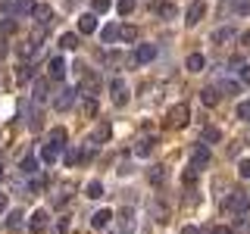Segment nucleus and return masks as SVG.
<instances>
[{
  "mask_svg": "<svg viewBox=\"0 0 250 234\" xmlns=\"http://www.w3.org/2000/svg\"><path fill=\"white\" fill-rule=\"evenodd\" d=\"M35 50H38V41H35V38H28V41H22V44H19V57H22V59L35 57Z\"/></svg>",
  "mask_w": 250,
  "mask_h": 234,
  "instance_id": "obj_25",
  "label": "nucleus"
},
{
  "mask_svg": "<svg viewBox=\"0 0 250 234\" xmlns=\"http://www.w3.org/2000/svg\"><path fill=\"white\" fill-rule=\"evenodd\" d=\"M234 38H238V31H234L231 25H229V28L213 31V44H229V41H234Z\"/></svg>",
  "mask_w": 250,
  "mask_h": 234,
  "instance_id": "obj_19",
  "label": "nucleus"
},
{
  "mask_svg": "<svg viewBox=\"0 0 250 234\" xmlns=\"http://www.w3.org/2000/svg\"><path fill=\"white\" fill-rule=\"evenodd\" d=\"M150 59H156V47L153 44H141L138 50L128 57V62H135V66H141V62H150Z\"/></svg>",
  "mask_w": 250,
  "mask_h": 234,
  "instance_id": "obj_8",
  "label": "nucleus"
},
{
  "mask_svg": "<svg viewBox=\"0 0 250 234\" xmlns=\"http://www.w3.org/2000/svg\"><path fill=\"white\" fill-rule=\"evenodd\" d=\"M109 135H113V125H109V122H100L97 128H94V135L88 137V144L91 147H100V144H106V140H109Z\"/></svg>",
  "mask_w": 250,
  "mask_h": 234,
  "instance_id": "obj_9",
  "label": "nucleus"
},
{
  "mask_svg": "<svg viewBox=\"0 0 250 234\" xmlns=\"http://www.w3.org/2000/svg\"><path fill=\"white\" fill-rule=\"evenodd\" d=\"M238 172H241V178H250V159H241L238 162Z\"/></svg>",
  "mask_w": 250,
  "mask_h": 234,
  "instance_id": "obj_44",
  "label": "nucleus"
},
{
  "mask_svg": "<svg viewBox=\"0 0 250 234\" xmlns=\"http://www.w3.org/2000/svg\"><path fill=\"white\" fill-rule=\"evenodd\" d=\"M109 97H113L116 106H125V103H128V84H125L122 78H113V84H109Z\"/></svg>",
  "mask_w": 250,
  "mask_h": 234,
  "instance_id": "obj_7",
  "label": "nucleus"
},
{
  "mask_svg": "<svg viewBox=\"0 0 250 234\" xmlns=\"http://www.w3.org/2000/svg\"><path fill=\"white\" fill-rule=\"evenodd\" d=\"M185 66H188V72H203V66H207V59H203V53H188Z\"/></svg>",
  "mask_w": 250,
  "mask_h": 234,
  "instance_id": "obj_18",
  "label": "nucleus"
},
{
  "mask_svg": "<svg viewBox=\"0 0 250 234\" xmlns=\"http://www.w3.org/2000/svg\"><path fill=\"white\" fill-rule=\"evenodd\" d=\"M97 91H100V75L97 72H84L82 75V94L84 97H94Z\"/></svg>",
  "mask_w": 250,
  "mask_h": 234,
  "instance_id": "obj_10",
  "label": "nucleus"
},
{
  "mask_svg": "<svg viewBox=\"0 0 250 234\" xmlns=\"http://www.w3.org/2000/svg\"><path fill=\"white\" fill-rule=\"evenodd\" d=\"M16 28H19V22H16V19H0V35H3V38L16 35Z\"/></svg>",
  "mask_w": 250,
  "mask_h": 234,
  "instance_id": "obj_31",
  "label": "nucleus"
},
{
  "mask_svg": "<svg viewBox=\"0 0 250 234\" xmlns=\"http://www.w3.org/2000/svg\"><path fill=\"white\" fill-rule=\"evenodd\" d=\"M66 137H69L66 128H53V131H50V144H57V147H66V144H62Z\"/></svg>",
  "mask_w": 250,
  "mask_h": 234,
  "instance_id": "obj_38",
  "label": "nucleus"
},
{
  "mask_svg": "<svg viewBox=\"0 0 250 234\" xmlns=\"http://www.w3.org/2000/svg\"><path fill=\"white\" fill-rule=\"evenodd\" d=\"M241 44H244V47H250V31H244V35H241Z\"/></svg>",
  "mask_w": 250,
  "mask_h": 234,
  "instance_id": "obj_50",
  "label": "nucleus"
},
{
  "mask_svg": "<svg viewBox=\"0 0 250 234\" xmlns=\"http://www.w3.org/2000/svg\"><path fill=\"white\" fill-rule=\"evenodd\" d=\"M213 88H216L219 94H238V91H241V84H238V81H231V78H219Z\"/></svg>",
  "mask_w": 250,
  "mask_h": 234,
  "instance_id": "obj_20",
  "label": "nucleus"
},
{
  "mask_svg": "<svg viewBox=\"0 0 250 234\" xmlns=\"http://www.w3.org/2000/svg\"><path fill=\"white\" fill-rule=\"evenodd\" d=\"M203 16H207V3H203V0H194V3L185 10V25L188 28L197 25V22H203Z\"/></svg>",
  "mask_w": 250,
  "mask_h": 234,
  "instance_id": "obj_6",
  "label": "nucleus"
},
{
  "mask_svg": "<svg viewBox=\"0 0 250 234\" xmlns=\"http://www.w3.org/2000/svg\"><path fill=\"white\" fill-rule=\"evenodd\" d=\"M113 41H119V25H106L104 28V44H113Z\"/></svg>",
  "mask_w": 250,
  "mask_h": 234,
  "instance_id": "obj_37",
  "label": "nucleus"
},
{
  "mask_svg": "<svg viewBox=\"0 0 250 234\" xmlns=\"http://www.w3.org/2000/svg\"><path fill=\"white\" fill-rule=\"evenodd\" d=\"M75 97H78L75 88H62V91H57V97H53V109H57V113H66V109H72V106H75Z\"/></svg>",
  "mask_w": 250,
  "mask_h": 234,
  "instance_id": "obj_4",
  "label": "nucleus"
},
{
  "mask_svg": "<svg viewBox=\"0 0 250 234\" xmlns=\"http://www.w3.org/2000/svg\"><path fill=\"white\" fill-rule=\"evenodd\" d=\"M84 116H97V100L88 97V103H84Z\"/></svg>",
  "mask_w": 250,
  "mask_h": 234,
  "instance_id": "obj_42",
  "label": "nucleus"
},
{
  "mask_svg": "<svg viewBox=\"0 0 250 234\" xmlns=\"http://www.w3.org/2000/svg\"><path fill=\"white\" fill-rule=\"evenodd\" d=\"M109 218H113V213H109V209H97V213H94L91 218H88V222H91V228H106V225H109Z\"/></svg>",
  "mask_w": 250,
  "mask_h": 234,
  "instance_id": "obj_16",
  "label": "nucleus"
},
{
  "mask_svg": "<svg viewBox=\"0 0 250 234\" xmlns=\"http://www.w3.org/2000/svg\"><path fill=\"white\" fill-rule=\"evenodd\" d=\"M31 75H35V69H31L28 62H25V66H19V72H16V81L25 84V81H31Z\"/></svg>",
  "mask_w": 250,
  "mask_h": 234,
  "instance_id": "obj_35",
  "label": "nucleus"
},
{
  "mask_svg": "<svg viewBox=\"0 0 250 234\" xmlns=\"http://www.w3.org/2000/svg\"><path fill=\"white\" fill-rule=\"evenodd\" d=\"M119 41H125V44L138 41V28H135V25H122V28H119Z\"/></svg>",
  "mask_w": 250,
  "mask_h": 234,
  "instance_id": "obj_27",
  "label": "nucleus"
},
{
  "mask_svg": "<svg viewBox=\"0 0 250 234\" xmlns=\"http://www.w3.org/2000/svg\"><path fill=\"white\" fill-rule=\"evenodd\" d=\"M135 6H138V0H119L116 10H119V16H131V13H135Z\"/></svg>",
  "mask_w": 250,
  "mask_h": 234,
  "instance_id": "obj_34",
  "label": "nucleus"
},
{
  "mask_svg": "<svg viewBox=\"0 0 250 234\" xmlns=\"http://www.w3.org/2000/svg\"><path fill=\"white\" fill-rule=\"evenodd\" d=\"M225 209L234 215H247V209H250V197L244 191H231L229 197H225Z\"/></svg>",
  "mask_w": 250,
  "mask_h": 234,
  "instance_id": "obj_2",
  "label": "nucleus"
},
{
  "mask_svg": "<svg viewBox=\"0 0 250 234\" xmlns=\"http://www.w3.org/2000/svg\"><path fill=\"white\" fill-rule=\"evenodd\" d=\"M209 159H213V156H209V147H207V144H197V147L191 150V166H188V169L203 172V169L209 166Z\"/></svg>",
  "mask_w": 250,
  "mask_h": 234,
  "instance_id": "obj_3",
  "label": "nucleus"
},
{
  "mask_svg": "<svg viewBox=\"0 0 250 234\" xmlns=\"http://www.w3.org/2000/svg\"><path fill=\"white\" fill-rule=\"evenodd\" d=\"M219 97H222V94H219L216 88H203V91H200L203 106H216V103H219Z\"/></svg>",
  "mask_w": 250,
  "mask_h": 234,
  "instance_id": "obj_24",
  "label": "nucleus"
},
{
  "mask_svg": "<svg viewBox=\"0 0 250 234\" xmlns=\"http://www.w3.org/2000/svg\"><path fill=\"white\" fill-rule=\"evenodd\" d=\"M213 234H234V231H231V228H225V225H216Z\"/></svg>",
  "mask_w": 250,
  "mask_h": 234,
  "instance_id": "obj_48",
  "label": "nucleus"
},
{
  "mask_svg": "<svg viewBox=\"0 0 250 234\" xmlns=\"http://www.w3.org/2000/svg\"><path fill=\"white\" fill-rule=\"evenodd\" d=\"M60 47H62V50H75V47H78V38L75 35H62L60 38Z\"/></svg>",
  "mask_w": 250,
  "mask_h": 234,
  "instance_id": "obj_39",
  "label": "nucleus"
},
{
  "mask_svg": "<svg viewBox=\"0 0 250 234\" xmlns=\"http://www.w3.org/2000/svg\"><path fill=\"white\" fill-rule=\"evenodd\" d=\"M113 0H94V13H106Z\"/></svg>",
  "mask_w": 250,
  "mask_h": 234,
  "instance_id": "obj_43",
  "label": "nucleus"
},
{
  "mask_svg": "<svg viewBox=\"0 0 250 234\" xmlns=\"http://www.w3.org/2000/svg\"><path fill=\"white\" fill-rule=\"evenodd\" d=\"M0 178H3V166H0Z\"/></svg>",
  "mask_w": 250,
  "mask_h": 234,
  "instance_id": "obj_52",
  "label": "nucleus"
},
{
  "mask_svg": "<svg viewBox=\"0 0 250 234\" xmlns=\"http://www.w3.org/2000/svg\"><path fill=\"white\" fill-rule=\"evenodd\" d=\"M22 218H25V215H22V209H10V213H6V228H19V225H22Z\"/></svg>",
  "mask_w": 250,
  "mask_h": 234,
  "instance_id": "obj_26",
  "label": "nucleus"
},
{
  "mask_svg": "<svg viewBox=\"0 0 250 234\" xmlns=\"http://www.w3.org/2000/svg\"><path fill=\"white\" fill-rule=\"evenodd\" d=\"M84 194H88V200H100V197H104V184H100V181H91L88 187H84Z\"/></svg>",
  "mask_w": 250,
  "mask_h": 234,
  "instance_id": "obj_32",
  "label": "nucleus"
},
{
  "mask_svg": "<svg viewBox=\"0 0 250 234\" xmlns=\"http://www.w3.org/2000/svg\"><path fill=\"white\" fill-rule=\"evenodd\" d=\"M182 181H185V184H194V181H197V172H194V169H188L185 175H182Z\"/></svg>",
  "mask_w": 250,
  "mask_h": 234,
  "instance_id": "obj_46",
  "label": "nucleus"
},
{
  "mask_svg": "<svg viewBox=\"0 0 250 234\" xmlns=\"http://www.w3.org/2000/svg\"><path fill=\"white\" fill-rule=\"evenodd\" d=\"M153 10L160 13L163 19H172V16H175V6H172V3H163V0H156V3H153Z\"/></svg>",
  "mask_w": 250,
  "mask_h": 234,
  "instance_id": "obj_29",
  "label": "nucleus"
},
{
  "mask_svg": "<svg viewBox=\"0 0 250 234\" xmlns=\"http://www.w3.org/2000/svg\"><path fill=\"white\" fill-rule=\"evenodd\" d=\"M31 16H35V22H38L41 28H47V25L53 22V10H50L47 3H35V13H31Z\"/></svg>",
  "mask_w": 250,
  "mask_h": 234,
  "instance_id": "obj_11",
  "label": "nucleus"
},
{
  "mask_svg": "<svg viewBox=\"0 0 250 234\" xmlns=\"http://www.w3.org/2000/svg\"><path fill=\"white\" fill-rule=\"evenodd\" d=\"M31 100H35V103H47V100H50V84H47V81H35Z\"/></svg>",
  "mask_w": 250,
  "mask_h": 234,
  "instance_id": "obj_15",
  "label": "nucleus"
},
{
  "mask_svg": "<svg viewBox=\"0 0 250 234\" xmlns=\"http://www.w3.org/2000/svg\"><path fill=\"white\" fill-rule=\"evenodd\" d=\"M10 13L13 16H31L35 13V3H31V0H16V3L10 6Z\"/></svg>",
  "mask_w": 250,
  "mask_h": 234,
  "instance_id": "obj_21",
  "label": "nucleus"
},
{
  "mask_svg": "<svg viewBox=\"0 0 250 234\" xmlns=\"http://www.w3.org/2000/svg\"><path fill=\"white\" fill-rule=\"evenodd\" d=\"M166 122H169V128H185V125L191 122V106H188V103H175L166 113Z\"/></svg>",
  "mask_w": 250,
  "mask_h": 234,
  "instance_id": "obj_1",
  "label": "nucleus"
},
{
  "mask_svg": "<svg viewBox=\"0 0 250 234\" xmlns=\"http://www.w3.org/2000/svg\"><path fill=\"white\" fill-rule=\"evenodd\" d=\"M147 181H150L153 187H160L163 181H166V169H163V166H153L150 172H147Z\"/></svg>",
  "mask_w": 250,
  "mask_h": 234,
  "instance_id": "obj_23",
  "label": "nucleus"
},
{
  "mask_svg": "<svg viewBox=\"0 0 250 234\" xmlns=\"http://www.w3.org/2000/svg\"><path fill=\"white\" fill-rule=\"evenodd\" d=\"M60 150H62V147H57V144H44L41 147V162H44V166H53V162L60 159Z\"/></svg>",
  "mask_w": 250,
  "mask_h": 234,
  "instance_id": "obj_13",
  "label": "nucleus"
},
{
  "mask_svg": "<svg viewBox=\"0 0 250 234\" xmlns=\"http://www.w3.org/2000/svg\"><path fill=\"white\" fill-rule=\"evenodd\" d=\"M47 69H50V78H53V81H60V78H66V69L69 66H66V59H62V57H53Z\"/></svg>",
  "mask_w": 250,
  "mask_h": 234,
  "instance_id": "obj_14",
  "label": "nucleus"
},
{
  "mask_svg": "<svg viewBox=\"0 0 250 234\" xmlns=\"http://www.w3.org/2000/svg\"><path fill=\"white\" fill-rule=\"evenodd\" d=\"M69 215H62V218H57V228H53V234H69Z\"/></svg>",
  "mask_w": 250,
  "mask_h": 234,
  "instance_id": "obj_40",
  "label": "nucleus"
},
{
  "mask_svg": "<svg viewBox=\"0 0 250 234\" xmlns=\"http://www.w3.org/2000/svg\"><path fill=\"white\" fill-rule=\"evenodd\" d=\"M119 228L125 234L135 231V213H131V209H119Z\"/></svg>",
  "mask_w": 250,
  "mask_h": 234,
  "instance_id": "obj_17",
  "label": "nucleus"
},
{
  "mask_svg": "<svg viewBox=\"0 0 250 234\" xmlns=\"http://www.w3.org/2000/svg\"><path fill=\"white\" fill-rule=\"evenodd\" d=\"M97 13H84L82 19H78V31H82V35H94V31H97Z\"/></svg>",
  "mask_w": 250,
  "mask_h": 234,
  "instance_id": "obj_12",
  "label": "nucleus"
},
{
  "mask_svg": "<svg viewBox=\"0 0 250 234\" xmlns=\"http://www.w3.org/2000/svg\"><path fill=\"white\" fill-rule=\"evenodd\" d=\"M234 116H238L241 122H250V100H241L238 109H234Z\"/></svg>",
  "mask_w": 250,
  "mask_h": 234,
  "instance_id": "obj_36",
  "label": "nucleus"
},
{
  "mask_svg": "<svg viewBox=\"0 0 250 234\" xmlns=\"http://www.w3.org/2000/svg\"><path fill=\"white\" fill-rule=\"evenodd\" d=\"M200 137H203V144H219V140H222V131H219L216 125H207Z\"/></svg>",
  "mask_w": 250,
  "mask_h": 234,
  "instance_id": "obj_22",
  "label": "nucleus"
},
{
  "mask_svg": "<svg viewBox=\"0 0 250 234\" xmlns=\"http://www.w3.org/2000/svg\"><path fill=\"white\" fill-rule=\"evenodd\" d=\"M19 169H22V175H35V172H38V159H35V156H25Z\"/></svg>",
  "mask_w": 250,
  "mask_h": 234,
  "instance_id": "obj_33",
  "label": "nucleus"
},
{
  "mask_svg": "<svg viewBox=\"0 0 250 234\" xmlns=\"http://www.w3.org/2000/svg\"><path fill=\"white\" fill-rule=\"evenodd\" d=\"M150 150H153V140L150 137H141L138 144H135V156H150Z\"/></svg>",
  "mask_w": 250,
  "mask_h": 234,
  "instance_id": "obj_28",
  "label": "nucleus"
},
{
  "mask_svg": "<svg viewBox=\"0 0 250 234\" xmlns=\"http://www.w3.org/2000/svg\"><path fill=\"white\" fill-rule=\"evenodd\" d=\"M234 10L238 16H250V0H234Z\"/></svg>",
  "mask_w": 250,
  "mask_h": 234,
  "instance_id": "obj_41",
  "label": "nucleus"
},
{
  "mask_svg": "<svg viewBox=\"0 0 250 234\" xmlns=\"http://www.w3.org/2000/svg\"><path fill=\"white\" fill-rule=\"evenodd\" d=\"M150 213H153V222H169V209H163L160 203H150Z\"/></svg>",
  "mask_w": 250,
  "mask_h": 234,
  "instance_id": "obj_30",
  "label": "nucleus"
},
{
  "mask_svg": "<svg viewBox=\"0 0 250 234\" xmlns=\"http://www.w3.org/2000/svg\"><path fill=\"white\" fill-rule=\"evenodd\" d=\"M6 203H10V200H6V194H0V213H6Z\"/></svg>",
  "mask_w": 250,
  "mask_h": 234,
  "instance_id": "obj_49",
  "label": "nucleus"
},
{
  "mask_svg": "<svg viewBox=\"0 0 250 234\" xmlns=\"http://www.w3.org/2000/svg\"><path fill=\"white\" fill-rule=\"evenodd\" d=\"M47 225H50V215H47V209H35V213L28 215V231H31V234H44Z\"/></svg>",
  "mask_w": 250,
  "mask_h": 234,
  "instance_id": "obj_5",
  "label": "nucleus"
},
{
  "mask_svg": "<svg viewBox=\"0 0 250 234\" xmlns=\"http://www.w3.org/2000/svg\"><path fill=\"white\" fill-rule=\"evenodd\" d=\"M182 234H200V228H197V225H185Z\"/></svg>",
  "mask_w": 250,
  "mask_h": 234,
  "instance_id": "obj_47",
  "label": "nucleus"
},
{
  "mask_svg": "<svg viewBox=\"0 0 250 234\" xmlns=\"http://www.w3.org/2000/svg\"><path fill=\"white\" fill-rule=\"evenodd\" d=\"M0 228H3V225H0Z\"/></svg>",
  "mask_w": 250,
  "mask_h": 234,
  "instance_id": "obj_53",
  "label": "nucleus"
},
{
  "mask_svg": "<svg viewBox=\"0 0 250 234\" xmlns=\"http://www.w3.org/2000/svg\"><path fill=\"white\" fill-rule=\"evenodd\" d=\"M6 50H10V47H6V41L0 38V57H6Z\"/></svg>",
  "mask_w": 250,
  "mask_h": 234,
  "instance_id": "obj_51",
  "label": "nucleus"
},
{
  "mask_svg": "<svg viewBox=\"0 0 250 234\" xmlns=\"http://www.w3.org/2000/svg\"><path fill=\"white\" fill-rule=\"evenodd\" d=\"M238 75H241V81H244L247 88H250V66H241V69H238Z\"/></svg>",
  "mask_w": 250,
  "mask_h": 234,
  "instance_id": "obj_45",
  "label": "nucleus"
}]
</instances>
